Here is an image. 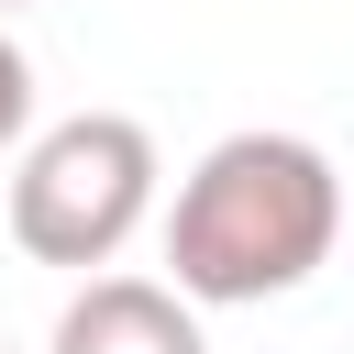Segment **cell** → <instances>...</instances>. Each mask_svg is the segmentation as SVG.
I'll use <instances>...</instances> for the list:
<instances>
[{
  "mask_svg": "<svg viewBox=\"0 0 354 354\" xmlns=\"http://www.w3.org/2000/svg\"><path fill=\"white\" fill-rule=\"evenodd\" d=\"M155 133L133 111H66L11 155V243L33 266H111L144 221H155Z\"/></svg>",
  "mask_w": 354,
  "mask_h": 354,
  "instance_id": "7a4b0ae2",
  "label": "cell"
},
{
  "mask_svg": "<svg viewBox=\"0 0 354 354\" xmlns=\"http://www.w3.org/2000/svg\"><path fill=\"white\" fill-rule=\"evenodd\" d=\"M0 354H11V343H0Z\"/></svg>",
  "mask_w": 354,
  "mask_h": 354,
  "instance_id": "8992f818",
  "label": "cell"
},
{
  "mask_svg": "<svg viewBox=\"0 0 354 354\" xmlns=\"http://www.w3.org/2000/svg\"><path fill=\"white\" fill-rule=\"evenodd\" d=\"M22 133H33V55L0 33V155H11Z\"/></svg>",
  "mask_w": 354,
  "mask_h": 354,
  "instance_id": "277c9868",
  "label": "cell"
},
{
  "mask_svg": "<svg viewBox=\"0 0 354 354\" xmlns=\"http://www.w3.org/2000/svg\"><path fill=\"white\" fill-rule=\"evenodd\" d=\"M44 354H210V332H199V310L166 277H100L88 266V288L55 310Z\"/></svg>",
  "mask_w": 354,
  "mask_h": 354,
  "instance_id": "3957f363",
  "label": "cell"
},
{
  "mask_svg": "<svg viewBox=\"0 0 354 354\" xmlns=\"http://www.w3.org/2000/svg\"><path fill=\"white\" fill-rule=\"evenodd\" d=\"M343 243V177L310 133H221L166 199V288L188 310L299 299Z\"/></svg>",
  "mask_w": 354,
  "mask_h": 354,
  "instance_id": "6da1fadb",
  "label": "cell"
},
{
  "mask_svg": "<svg viewBox=\"0 0 354 354\" xmlns=\"http://www.w3.org/2000/svg\"><path fill=\"white\" fill-rule=\"evenodd\" d=\"M0 11H33V0H0Z\"/></svg>",
  "mask_w": 354,
  "mask_h": 354,
  "instance_id": "5b68a950",
  "label": "cell"
}]
</instances>
